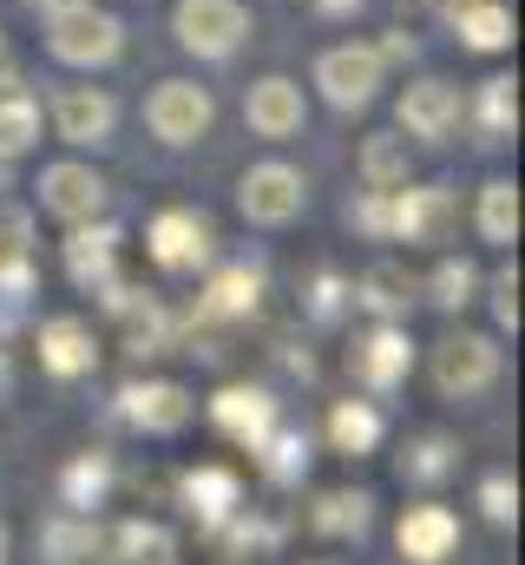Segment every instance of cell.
I'll return each mask as SVG.
<instances>
[{
  "label": "cell",
  "instance_id": "23",
  "mask_svg": "<svg viewBox=\"0 0 525 565\" xmlns=\"http://www.w3.org/2000/svg\"><path fill=\"white\" fill-rule=\"evenodd\" d=\"M106 487H113V460H106V454H79V460L60 473V500H66L73 513H93V507L106 500Z\"/></svg>",
  "mask_w": 525,
  "mask_h": 565
},
{
  "label": "cell",
  "instance_id": "28",
  "mask_svg": "<svg viewBox=\"0 0 525 565\" xmlns=\"http://www.w3.org/2000/svg\"><path fill=\"white\" fill-rule=\"evenodd\" d=\"M93 546H99V526H93L86 513H79V520L46 526V553H53L46 565H79V559H93Z\"/></svg>",
  "mask_w": 525,
  "mask_h": 565
},
{
  "label": "cell",
  "instance_id": "14",
  "mask_svg": "<svg viewBox=\"0 0 525 565\" xmlns=\"http://www.w3.org/2000/svg\"><path fill=\"white\" fill-rule=\"evenodd\" d=\"M211 422L224 427L237 447H250V454H257L262 440L276 434V402H269L262 388H224V395L211 402Z\"/></svg>",
  "mask_w": 525,
  "mask_h": 565
},
{
  "label": "cell",
  "instance_id": "41",
  "mask_svg": "<svg viewBox=\"0 0 525 565\" xmlns=\"http://www.w3.org/2000/svg\"><path fill=\"white\" fill-rule=\"evenodd\" d=\"M0 388H7V355H0Z\"/></svg>",
  "mask_w": 525,
  "mask_h": 565
},
{
  "label": "cell",
  "instance_id": "20",
  "mask_svg": "<svg viewBox=\"0 0 525 565\" xmlns=\"http://www.w3.org/2000/svg\"><path fill=\"white\" fill-rule=\"evenodd\" d=\"M106 553H113V565H171L178 540L158 520H119L113 540H106Z\"/></svg>",
  "mask_w": 525,
  "mask_h": 565
},
{
  "label": "cell",
  "instance_id": "17",
  "mask_svg": "<svg viewBox=\"0 0 525 565\" xmlns=\"http://www.w3.org/2000/svg\"><path fill=\"white\" fill-rule=\"evenodd\" d=\"M453 119H460V93H453V86H440V79L407 86V99H400V126H407L414 139H427V145L447 139Z\"/></svg>",
  "mask_w": 525,
  "mask_h": 565
},
{
  "label": "cell",
  "instance_id": "30",
  "mask_svg": "<svg viewBox=\"0 0 525 565\" xmlns=\"http://www.w3.org/2000/svg\"><path fill=\"white\" fill-rule=\"evenodd\" d=\"M362 171H368V191H400V184H407V158H400L394 139H368Z\"/></svg>",
  "mask_w": 525,
  "mask_h": 565
},
{
  "label": "cell",
  "instance_id": "22",
  "mask_svg": "<svg viewBox=\"0 0 525 565\" xmlns=\"http://www.w3.org/2000/svg\"><path fill=\"white\" fill-rule=\"evenodd\" d=\"M113 289H119V282H113ZM113 309L126 316V349H131V355H164L171 322H164V309H158V302H138L131 289H119V296H113Z\"/></svg>",
  "mask_w": 525,
  "mask_h": 565
},
{
  "label": "cell",
  "instance_id": "21",
  "mask_svg": "<svg viewBox=\"0 0 525 565\" xmlns=\"http://www.w3.org/2000/svg\"><path fill=\"white\" fill-rule=\"evenodd\" d=\"M250 126H257L262 139H289L302 126V86H289V79L250 86Z\"/></svg>",
  "mask_w": 525,
  "mask_h": 565
},
{
  "label": "cell",
  "instance_id": "24",
  "mask_svg": "<svg viewBox=\"0 0 525 565\" xmlns=\"http://www.w3.org/2000/svg\"><path fill=\"white\" fill-rule=\"evenodd\" d=\"M329 440H335V454H375V440H382V415H375L368 402H335V415H329Z\"/></svg>",
  "mask_w": 525,
  "mask_h": 565
},
{
  "label": "cell",
  "instance_id": "12",
  "mask_svg": "<svg viewBox=\"0 0 525 565\" xmlns=\"http://www.w3.org/2000/svg\"><path fill=\"white\" fill-rule=\"evenodd\" d=\"M315 79H322V93H329L335 106H368L375 86H382V53H368V46H335V53L315 66Z\"/></svg>",
  "mask_w": 525,
  "mask_h": 565
},
{
  "label": "cell",
  "instance_id": "35",
  "mask_svg": "<svg viewBox=\"0 0 525 565\" xmlns=\"http://www.w3.org/2000/svg\"><path fill=\"white\" fill-rule=\"evenodd\" d=\"M355 302H368L375 316H400V309H407V282L394 277V270H368L362 289H355Z\"/></svg>",
  "mask_w": 525,
  "mask_h": 565
},
{
  "label": "cell",
  "instance_id": "18",
  "mask_svg": "<svg viewBox=\"0 0 525 565\" xmlns=\"http://www.w3.org/2000/svg\"><path fill=\"white\" fill-rule=\"evenodd\" d=\"M113 264H119V231L113 224H99V231H73V244H66V277L79 282V289H113Z\"/></svg>",
  "mask_w": 525,
  "mask_h": 565
},
{
  "label": "cell",
  "instance_id": "9",
  "mask_svg": "<svg viewBox=\"0 0 525 565\" xmlns=\"http://www.w3.org/2000/svg\"><path fill=\"white\" fill-rule=\"evenodd\" d=\"M144 119H151V132L164 145H191V139H204V126H211V99L197 86H184V79H164L151 93Z\"/></svg>",
  "mask_w": 525,
  "mask_h": 565
},
{
  "label": "cell",
  "instance_id": "33",
  "mask_svg": "<svg viewBox=\"0 0 525 565\" xmlns=\"http://www.w3.org/2000/svg\"><path fill=\"white\" fill-rule=\"evenodd\" d=\"M460 33H467V46H506L513 40V13L506 7H467Z\"/></svg>",
  "mask_w": 525,
  "mask_h": 565
},
{
  "label": "cell",
  "instance_id": "25",
  "mask_svg": "<svg viewBox=\"0 0 525 565\" xmlns=\"http://www.w3.org/2000/svg\"><path fill=\"white\" fill-rule=\"evenodd\" d=\"M257 296H262L257 270H224V277H211V289H204V316H250Z\"/></svg>",
  "mask_w": 525,
  "mask_h": 565
},
{
  "label": "cell",
  "instance_id": "32",
  "mask_svg": "<svg viewBox=\"0 0 525 565\" xmlns=\"http://www.w3.org/2000/svg\"><path fill=\"white\" fill-rule=\"evenodd\" d=\"M40 139V106L33 99H0V151H26Z\"/></svg>",
  "mask_w": 525,
  "mask_h": 565
},
{
  "label": "cell",
  "instance_id": "36",
  "mask_svg": "<svg viewBox=\"0 0 525 565\" xmlns=\"http://www.w3.org/2000/svg\"><path fill=\"white\" fill-rule=\"evenodd\" d=\"M427 289H433V302H440V309H467V302H473V289H480V277H473V264H440Z\"/></svg>",
  "mask_w": 525,
  "mask_h": 565
},
{
  "label": "cell",
  "instance_id": "13",
  "mask_svg": "<svg viewBox=\"0 0 525 565\" xmlns=\"http://www.w3.org/2000/svg\"><path fill=\"white\" fill-rule=\"evenodd\" d=\"M151 257H158L164 270H197V264L211 257V224H204L197 211H164V217H151Z\"/></svg>",
  "mask_w": 525,
  "mask_h": 565
},
{
  "label": "cell",
  "instance_id": "5",
  "mask_svg": "<svg viewBox=\"0 0 525 565\" xmlns=\"http://www.w3.org/2000/svg\"><path fill=\"white\" fill-rule=\"evenodd\" d=\"M178 40L204 60H224L244 40V7L237 0H178Z\"/></svg>",
  "mask_w": 525,
  "mask_h": 565
},
{
  "label": "cell",
  "instance_id": "39",
  "mask_svg": "<svg viewBox=\"0 0 525 565\" xmlns=\"http://www.w3.org/2000/svg\"><path fill=\"white\" fill-rule=\"evenodd\" d=\"M0 565H13V533H7V520H0Z\"/></svg>",
  "mask_w": 525,
  "mask_h": 565
},
{
  "label": "cell",
  "instance_id": "8",
  "mask_svg": "<svg viewBox=\"0 0 525 565\" xmlns=\"http://www.w3.org/2000/svg\"><path fill=\"white\" fill-rule=\"evenodd\" d=\"M119 408H126V422L138 427V434H184L191 427V395L178 388V382H131L126 395H119Z\"/></svg>",
  "mask_w": 525,
  "mask_h": 565
},
{
  "label": "cell",
  "instance_id": "19",
  "mask_svg": "<svg viewBox=\"0 0 525 565\" xmlns=\"http://www.w3.org/2000/svg\"><path fill=\"white\" fill-rule=\"evenodd\" d=\"M53 119H60V139H66V145H99L106 132H113V99H106V93L73 86V93H60Z\"/></svg>",
  "mask_w": 525,
  "mask_h": 565
},
{
  "label": "cell",
  "instance_id": "34",
  "mask_svg": "<svg viewBox=\"0 0 525 565\" xmlns=\"http://www.w3.org/2000/svg\"><path fill=\"white\" fill-rule=\"evenodd\" d=\"M480 126L493 139H506L519 126V106H513V79H486V99H480Z\"/></svg>",
  "mask_w": 525,
  "mask_h": 565
},
{
  "label": "cell",
  "instance_id": "6",
  "mask_svg": "<svg viewBox=\"0 0 525 565\" xmlns=\"http://www.w3.org/2000/svg\"><path fill=\"white\" fill-rule=\"evenodd\" d=\"M302 198H309L302 191V171H289V164H257L237 184V204H244L250 224H289L302 211Z\"/></svg>",
  "mask_w": 525,
  "mask_h": 565
},
{
  "label": "cell",
  "instance_id": "7",
  "mask_svg": "<svg viewBox=\"0 0 525 565\" xmlns=\"http://www.w3.org/2000/svg\"><path fill=\"white\" fill-rule=\"evenodd\" d=\"M40 204H46L60 224H93V217L106 211V184H99V171H86V164H46V171H40Z\"/></svg>",
  "mask_w": 525,
  "mask_h": 565
},
{
  "label": "cell",
  "instance_id": "38",
  "mask_svg": "<svg viewBox=\"0 0 525 565\" xmlns=\"http://www.w3.org/2000/svg\"><path fill=\"white\" fill-rule=\"evenodd\" d=\"M493 322L500 329H519V270H500L493 277Z\"/></svg>",
  "mask_w": 525,
  "mask_h": 565
},
{
  "label": "cell",
  "instance_id": "29",
  "mask_svg": "<svg viewBox=\"0 0 525 565\" xmlns=\"http://www.w3.org/2000/svg\"><path fill=\"white\" fill-rule=\"evenodd\" d=\"M257 454H269V460H262V473H269L276 487H289L296 473H309V440H302V434H269Z\"/></svg>",
  "mask_w": 525,
  "mask_h": 565
},
{
  "label": "cell",
  "instance_id": "11",
  "mask_svg": "<svg viewBox=\"0 0 525 565\" xmlns=\"http://www.w3.org/2000/svg\"><path fill=\"white\" fill-rule=\"evenodd\" d=\"M178 493H184V507H191V520H204L211 533L231 520V513H244V480L231 473V467H217V460H204V467H191L184 480H178Z\"/></svg>",
  "mask_w": 525,
  "mask_h": 565
},
{
  "label": "cell",
  "instance_id": "27",
  "mask_svg": "<svg viewBox=\"0 0 525 565\" xmlns=\"http://www.w3.org/2000/svg\"><path fill=\"white\" fill-rule=\"evenodd\" d=\"M480 231H486V244H513L519 237V191L506 178L480 191Z\"/></svg>",
  "mask_w": 525,
  "mask_h": 565
},
{
  "label": "cell",
  "instance_id": "31",
  "mask_svg": "<svg viewBox=\"0 0 525 565\" xmlns=\"http://www.w3.org/2000/svg\"><path fill=\"white\" fill-rule=\"evenodd\" d=\"M480 513H486L493 526H513V520H519V480H513L506 467H493V473L480 480Z\"/></svg>",
  "mask_w": 525,
  "mask_h": 565
},
{
  "label": "cell",
  "instance_id": "2",
  "mask_svg": "<svg viewBox=\"0 0 525 565\" xmlns=\"http://www.w3.org/2000/svg\"><path fill=\"white\" fill-rule=\"evenodd\" d=\"M46 40H53L60 60H73V66H99V60L119 53V20L99 13V7H86V0H66V7H53Z\"/></svg>",
  "mask_w": 525,
  "mask_h": 565
},
{
  "label": "cell",
  "instance_id": "37",
  "mask_svg": "<svg viewBox=\"0 0 525 565\" xmlns=\"http://www.w3.org/2000/svg\"><path fill=\"white\" fill-rule=\"evenodd\" d=\"M26 277V224L20 217H0V282Z\"/></svg>",
  "mask_w": 525,
  "mask_h": 565
},
{
  "label": "cell",
  "instance_id": "40",
  "mask_svg": "<svg viewBox=\"0 0 525 565\" xmlns=\"http://www.w3.org/2000/svg\"><path fill=\"white\" fill-rule=\"evenodd\" d=\"M322 13H349V7H362V0H315Z\"/></svg>",
  "mask_w": 525,
  "mask_h": 565
},
{
  "label": "cell",
  "instance_id": "3",
  "mask_svg": "<svg viewBox=\"0 0 525 565\" xmlns=\"http://www.w3.org/2000/svg\"><path fill=\"white\" fill-rule=\"evenodd\" d=\"M394 546H400V559L407 565H447L453 559V546H460V513L440 507V500H420V507L400 513Z\"/></svg>",
  "mask_w": 525,
  "mask_h": 565
},
{
  "label": "cell",
  "instance_id": "42",
  "mask_svg": "<svg viewBox=\"0 0 525 565\" xmlns=\"http://www.w3.org/2000/svg\"><path fill=\"white\" fill-rule=\"evenodd\" d=\"M302 565H329V559H302Z\"/></svg>",
  "mask_w": 525,
  "mask_h": 565
},
{
  "label": "cell",
  "instance_id": "15",
  "mask_svg": "<svg viewBox=\"0 0 525 565\" xmlns=\"http://www.w3.org/2000/svg\"><path fill=\"white\" fill-rule=\"evenodd\" d=\"M414 369V342L394 329V322H382V329H368L362 342H355V375L375 388V395H388L394 382Z\"/></svg>",
  "mask_w": 525,
  "mask_h": 565
},
{
  "label": "cell",
  "instance_id": "26",
  "mask_svg": "<svg viewBox=\"0 0 525 565\" xmlns=\"http://www.w3.org/2000/svg\"><path fill=\"white\" fill-rule=\"evenodd\" d=\"M453 467H460L453 460V440H440V434H427V440H414L400 454V480H414V487H440Z\"/></svg>",
  "mask_w": 525,
  "mask_h": 565
},
{
  "label": "cell",
  "instance_id": "16",
  "mask_svg": "<svg viewBox=\"0 0 525 565\" xmlns=\"http://www.w3.org/2000/svg\"><path fill=\"white\" fill-rule=\"evenodd\" d=\"M309 526H315L322 540H368V526H375V493H368V487H335V493H322V500L309 507Z\"/></svg>",
  "mask_w": 525,
  "mask_h": 565
},
{
  "label": "cell",
  "instance_id": "1",
  "mask_svg": "<svg viewBox=\"0 0 525 565\" xmlns=\"http://www.w3.org/2000/svg\"><path fill=\"white\" fill-rule=\"evenodd\" d=\"M500 369H506V355H500L493 335H447V342L433 349V388H440L447 402L486 395V388L500 382Z\"/></svg>",
  "mask_w": 525,
  "mask_h": 565
},
{
  "label": "cell",
  "instance_id": "4",
  "mask_svg": "<svg viewBox=\"0 0 525 565\" xmlns=\"http://www.w3.org/2000/svg\"><path fill=\"white\" fill-rule=\"evenodd\" d=\"M388 231L407 244H447L453 231V198L440 184H420V191H388Z\"/></svg>",
  "mask_w": 525,
  "mask_h": 565
},
{
  "label": "cell",
  "instance_id": "10",
  "mask_svg": "<svg viewBox=\"0 0 525 565\" xmlns=\"http://www.w3.org/2000/svg\"><path fill=\"white\" fill-rule=\"evenodd\" d=\"M40 369L60 375V382L93 375V369H99V342H93V329H86L79 316H53V322H40Z\"/></svg>",
  "mask_w": 525,
  "mask_h": 565
}]
</instances>
